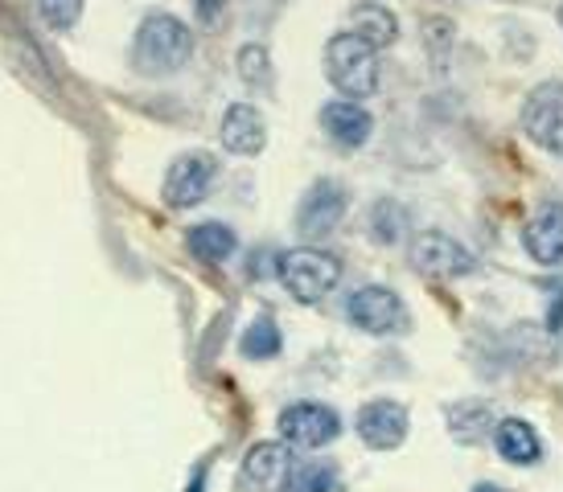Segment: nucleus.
Instances as JSON below:
<instances>
[{"label": "nucleus", "instance_id": "nucleus-1", "mask_svg": "<svg viewBox=\"0 0 563 492\" xmlns=\"http://www.w3.org/2000/svg\"><path fill=\"white\" fill-rule=\"evenodd\" d=\"M194 54V33L186 21H177L173 13H148L136 30V46H132V62L141 75H173L181 70Z\"/></svg>", "mask_w": 563, "mask_h": 492}, {"label": "nucleus", "instance_id": "nucleus-2", "mask_svg": "<svg viewBox=\"0 0 563 492\" xmlns=\"http://www.w3.org/2000/svg\"><path fill=\"white\" fill-rule=\"evenodd\" d=\"M325 75L350 99H371L378 91V49L362 33H338L325 46Z\"/></svg>", "mask_w": 563, "mask_h": 492}, {"label": "nucleus", "instance_id": "nucleus-3", "mask_svg": "<svg viewBox=\"0 0 563 492\" xmlns=\"http://www.w3.org/2000/svg\"><path fill=\"white\" fill-rule=\"evenodd\" d=\"M280 283L288 292L305 300V304H317L321 295H329L342 279V262L333 259L329 250H317V246H297L280 259Z\"/></svg>", "mask_w": 563, "mask_h": 492}, {"label": "nucleus", "instance_id": "nucleus-4", "mask_svg": "<svg viewBox=\"0 0 563 492\" xmlns=\"http://www.w3.org/2000/svg\"><path fill=\"white\" fill-rule=\"evenodd\" d=\"M345 316L354 328L371 333V337H387V333H404L407 328V308L404 300L383 288V283H371V288H358V292L345 300Z\"/></svg>", "mask_w": 563, "mask_h": 492}, {"label": "nucleus", "instance_id": "nucleus-5", "mask_svg": "<svg viewBox=\"0 0 563 492\" xmlns=\"http://www.w3.org/2000/svg\"><path fill=\"white\" fill-rule=\"evenodd\" d=\"M522 132L551 156H563V82H543L522 103Z\"/></svg>", "mask_w": 563, "mask_h": 492}, {"label": "nucleus", "instance_id": "nucleus-6", "mask_svg": "<svg viewBox=\"0 0 563 492\" xmlns=\"http://www.w3.org/2000/svg\"><path fill=\"white\" fill-rule=\"evenodd\" d=\"M219 181V156L210 153H186L177 156L165 172V201H169L173 210H189V205H198V201L214 189Z\"/></svg>", "mask_w": 563, "mask_h": 492}, {"label": "nucleus", "instance_id": "nucleus-7", "mask_svg": "<svg viewBox=\"0 0 563 492\" xmlns=\"http://www.w3.org/2000/svg\"><path fill=\"white\" fill-rule=\"evenodd\" d=\"M280 435L284 444L313 451V447H325L342 435V418H338V411L321 406V402H292L280 415Z\"/></svg>", "mask_w": 563, "mask_h": 492}, {"label": "nucleus", "instance_id": "nucleus-8", "mask_svg": "<svg viewBox=\"0 0 563 492\" xmlns=\"http://www.w3.org/2000/svg\"><path fill=\"white\" fill-rule=\"evenodd\" d=\"M411 262L420 267L423 276H437V279H456V276L477 271L473 250H465L456 238H449V234H440V231H428L411 243Z\"/></svg>", "mask_w": 563, "mask_h": 492}, {"label": "nucleus", "instance_id": "nucleus-9", "mask_svg": "<svg viewBox=\"0 0 563 492\" xmlns=\"http://www.w3.org/2000/svg\"><path fill=\"white\" fill-rule=\"evenodd\" d=\"M407 427H411V418L399 402L391 399H378V402H366L358 411V435L366 447H375V451H391L407 439Z\"/></svg>", "mask_w": 563, "mask_h": 492}, {"label": "nucleus", "instance_id": "nucleus-10", "mask_svg": "<svg viewBox=\"0 0 563 492\" xmlns=\"http://www.w3.org/2000/svg\"><path fill=\"white\" fill-rule=\"evenodd\" d=\"M345 217V189L338 181H317L305 201H300V214H297V226L300 234H309V238H325L338 222Z\"/></svg>", "mask_w": 563, "mask_h": 492}, {"label": "nucleus", "instance_id": "nucleus-11", "mask_svg": "<svg viewBox=\"0 0 563 492\" xmlns=\"http://www.w3.org/2000/svg\"><path fill=\"white\" fill-rule=\"evenodd\" d=\"M522 246L534 262L543 267H560L563 262V201H548L539 205V214L527 222L522 231Z\"/></svg>", "mask_w": 563, "mask_h": 492}, {"label": "nucleus", "instance_id": "nucleus-12", "mask_svg": "<svg viewBox=\"0 0 563 492\" xmlns=\"http://www.w3.org/2000/svg\"><path fill=\"white\" fill-rule=\"evenodd\" d=\"M219 136H222V148H227V153L255 156V153H264V144H267V123L255 108L235 103V108H227V115H222Z\"/></svg>", "mask_w": 563, "mask_h": 492}, {"label": "nucleus", "instance_id": "nucleus-13", "mask_svg": "<svg viewBox=\"0 0 563 492\" xmlns=\"http://www.w3.org/2000/svg\"><path fill=\"white\" fill-rule=\"evenodd\" d=\"M321 127H325V136L333 139V144H342V148H358V144L371 139L375 120H371V111L362 108V103L333 99V103L321 108Z\"/></svg>", "mask_w": 563, "mask_h": 492}, {"label": "nucleus", "instance_id": "nucleus-14", "mask_svg": "<svg viewBox=\"0 0 563 492\" xmlns=\"http://www.w3.org/2000/svg\"><path fill=\"white\" fill-rule=\"evenodd\" d=\"M288 472H292V456H288V447L272 444V439L255 444L243 460V480L255 489H276L280 480H288Z\"/></svg>", "mask_w": 563, "mask_h": 492}, {"label": "nucleus", "instance_id": "nucleus-15", "mask_svg": "<svg viewBox=\"0 0 563 492\" xmlns=\"http://www.w3.org/2000/svg\"><path fill=\"white\" fill-rule=\"evenodd\" d=\"M494 447H498L501 460L518 463V468L539 463V456H543V444H539V435L527 418H501L494 427Z\"/></svg>", "mask_w": 563, "mask_h": 492}, {"label": "nucleus", "instance_id": "nucleus-16", "mask_svg": "<svg viewBox=\"0 0 563 492\" xmlns=\"http://www.w3.org/2000/svg\"><path fill=\"white\" fill-rule=\"evenodd\" d=\"M186 243H189V255L202 262H222L235 255V234L227 231L222 222H202V226H194Z\"/></svg>", "mask_w": 563, "mask_h": 492}, {"label": "nucleus", "instance_id": "nucleus-17", "mask_svg": "<svg viewBox=\"0 0 563 492\" xmlns=\"http://www.w3.org/2000/svg\"><path fill=\"white\" fill-rule=\"evenodd\" d=\"M350 21H354V33H362L375 49L391 46L395 37H399V21H395V13L383 9V4H358Z\"/></svg>", "mask_w": 563, "mask_h": 492}, {"label": "nucleus", "instance_id": "nucleus-18", "mask_svg": "<svg viewBox=\"0 0 563 492\" xmlns=\"http://www.w3.org/2000/svg\"><path fill=\"white\" fill-rule=\"evenodd\" d=\"M449 427H453V439H461V444H482L485 431L498 427V423H494L485 402H456L449 411Z\"/></svg>", "mask_w": 563, "mask_h": 492}, {"label": "nucleus", "instance_id": "nucleus-19", "mask_svg": "<svg viewBox=\"0 0 563 492\" xmlns=\"http://www.w3.org/2000/svg\"><path fill=\"white\" fill-rule=\"evenodd\" d=\"M338 468L325 460H305L288 472V492H338Z\"/></svg>", "mask_w": 563, "mask_h": 492}, {"label": "nucleus", "instance_id": "nucleus-20", "mask_svg": "<svg viewBox=\"0 0 563 492\" xmlns=\"http://www.w3.org/2000/svg\"><path fill=\"white\" fill-rule=\"evenodd\" d=\"M280 328H276V321L272 316H260V321L251 324L247 333H243V340H239V349H243V357H251V361H264V357H276L280 354Z\"/></svg>", "mask_w": 563, "mask_h": 492}, {"label": "nucleus", "instance_id": "nucleus-21", "mask_svg": "<svg viewBox=\"0 0 563 492\" xmlns=\"http://www.w3.org/2000/svg\"><path fill=\"white\" fill-rule=\"evenodd\" d=\"M37 13H42V21H46L49 30H75L82 16V0H37Z\"/></svg>", "mask_w": 563, "mask_h": 492}, {"label": "nucleus", "instance_id": "nucleus-22", "mask_svg": "<svg viewBox=\"0 0 563 492\" xmlns=\"http://www.w3.org/2000/svg\"><path fill=\"white\" fill-rule=\"evenodd\" d=\"M404 210L395 205V201H378L375 214H371V226H375V238L378 243H395L399 238V231H404Z\"/></svg>", "mask_w": 563, "mask_h": 492}, {"label": "nucleus", "instance_id": "nucleus-23", "mask_svg": "<svg viewBox=\"0 0 563 492\" xmlns=\"http://www.w3.org/2000/svg\"><path fill=\"white\" fill-rule=\"evenodd\" d=\"M235 66H239V78L251 82V87H264L267 82V49L264 46H243L239 49Z\"/></svg>", "mask_w": 563, "mask_h": 492}, {"label": "nucleus", "instance_id": "nucleus-24", "mask_svg": "<svg viewBox=\"0 0 563 492\" xmlns=\"http://www.w3.org/2000/svg\"><path fill=\"white\" fill-rule=\"evenodd\" d=\"M194 13L202 25H219L222 13H227V0H194Z\"/></svg>", "mask_w": 563, "mask_h": 492}, {"label": "nucleus", "instance_id": "nucleus-25", "mask_svg": "<svg viewBox=\"0 0 563 492\" xmlns=\"http://www.w3.org/2000/svg\"><path fill=\"white\" fill-rule=\"evenodd\" d=\"M548 328L551 333H560L563 328V283L551 288V304H548Z\"/></svg>", "mask_w": 563, "mask_h": 492}, {"label": "nucleus", "instance_id": "nucleus-26", "mask_svg": "<svg viewBox=\"0 0 563 492\" xmlns=\"http://www.w3.org/2000/svg\"><path fill=\"white\" fill-rule=\"evenodd\" d=\"M473 492H501V489H498V484H477Z\"/></svg>", "mask_w": 563, "mask_h": 492}, {"label": "nucleus", "instance_id": "nucleus-27", "mask_svg": "<svg viewBox=\"0 0 563 492\" xmlns=\"http://www.w3.org/2000/svg\"><path fill=\"white\" fill-rule=\"evenodd\" d=\"M560 30H563V9H560Z\"/></svg>", "mask_w": 563, "mask_h": 492}]
</instances>
